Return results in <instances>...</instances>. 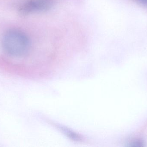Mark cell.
I'll return each instance as SVG.
<instances>
[{"mask_svg":"<svg viewBox=\"0 0 147 147\" xmlns=\"http://www.w3.org/2000/svg\"><path fill=\"white\" fill-rule=\"evenodd\" d=\"M138 1L142 4L147 5V0H138Z\"/></svg>","mask_w":147,"mask_h":147,"instance_id":"3957f363","label":"cell"},{"mask_svg":"<svg viewBox=\"0 0 147 147\" xmlns=\"http://www.w3.org/2000/svg\"><path fill=\"white\" fill-rule=\"evenodd\" d=\"M52 0H28L20 8V11L23 14L45 11L51 7Z\"/></svg>","mask_w":147,"mask_h":147,"instance_id":"7a4b0ae2","label":"cell"},{"mask_svg":"<svg viewBox=\"0 0 147 147\" xmlns=\"http://www.w3.org/2000/svg\"><path fill=\"white\" fill-rule=\"evenodd\" d=\"M3 47L11 56L20 57L25 55L29 48V41L26 34L17 30H10L3 35Z\"/></svg>","mask_w":147,"mask_h":147,"instance_id":"6da1fadb","label":"cell"}]
</instances>
